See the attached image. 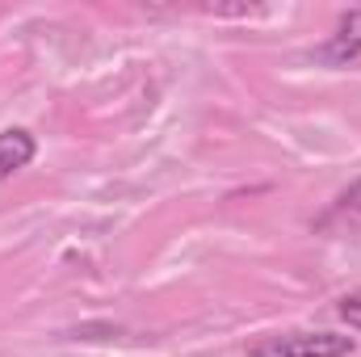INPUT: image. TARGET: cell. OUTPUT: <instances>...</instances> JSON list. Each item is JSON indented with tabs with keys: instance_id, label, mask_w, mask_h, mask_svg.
Returning <instances> with one entry per match:
<instances>
[{
	"instance_id": "obj_5",
	"label": "cell",
	"mask_w": 361,
	"mask_h": 357,
	"mask_svg": "<svg viewBox=\"0 0 361 357\" xmlns=\"http://www.w3.org/2000/svg\"><path fill=\"white\" fill-rule=\"evenodd\" d=\"M341 206H345V210H353V214H361V181H353V185L345 189V198H341Z\"/></svg>"
},
{
	"instance_id": "obj_2",
	"label": "cell",
	"mask_w": 361,
	"mask_h": 357,
	"mask_svg": "<svg viewBox=\"0 0 361 357\" xmlns=\"http://www.w3.org/2000/svg\"><path fill=\"white\" fill-rule=\"evenodd\" d=\"M357 55H361V8H349V13L341 17L336 34L319 47V63L341 68V63H353Z\"/></svg>"
},
{
	"instance_id": "obj_4",
	"label": "cell",
	"mask_w": 361,
	"mask_h": 357,
	"mask_svg": "<svg viewBox=\"0 0 361 357\" xmlns=\"http://www.w3.org/2000/svg\"><path fill=\"white\" fill-rule=\"evenodd\" d=\"M341 320H345L349 328H357V332H361V290L341 298Z\"/></svg>"
},
{
	"instance_id": "obj_3",
	"label": "cell",
	"mask_w": 361,
	"mask_h": 357,
	"mask_svg": "<svg viewBox=\"0 0 361 357\" xmlns=\"http://www.w3.org/2000/svg\"><path fill=\"white\" fill-rule=\"evenodd\" d=\"M34 135L30 131H0V181H8L13 173H21L30 160H34Z\"/></svg>"
},
{
	"instance_id": "obj_1",
	"label": "cell",
	"mask_w": 361,
	"mask_h": 357,
	"mask_svg": "<svg viewBox=\"0 0 361 357\" xmlns=\"http://www.w3.org/2000/svg\"><path fill=\"white\" fill-rule=\"evenodd\" d=\"M353 353V337H336V332H277L257 341L248 357H349Z\"/></svg>"
}]
</instances>
